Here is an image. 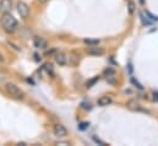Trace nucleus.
Segmentation results:
<instances>
[{
	"instance_id": "f257e3e1",
	"label": "nucleus",
	"mask_w": 158,
	"mask_h": 146,
	"mask_svg": "<svg viewBox=\"0 0 158 146\" xmlns=\"http://www.w3.org/2000/svg\"><path fill=\"white\" fill-rule=\"evenodd\" d=\"M0 24L2 26V28L9 32V33H12L17 30L19 27V24H17V20L10 14V12H4L1 19H0Z\"/></svg>"
},
{
	"instance_id": "f03ea898",
	"label": "nucleus",
	"mask_w": 158,
	"mask_h": 146,
	"mask_svg": "<svg viewBox=\"0 0 158 146\" xmlns=\"http://www.w3.org/2000/svg\"><path fill=\"white\" fill-rule=\"evenodd\" d=\"M5 90H6V92H7L11 97H14V98H16V100H22V98L25 97L23 91H22L19 86H16L15 84H11V82L6 84V85H5Z\"/></svg>"
},
{
	"instance_id": "7ed1b4c3",
	"label": "nucleus",
	"mask_w": 158,
	"mask_h": 146,
	"mask_svg": "<svg viewBox=\"0 0 158 146\" xmlns=\"http://www.w3.org/2000/svg\"><path fill=\"white\" fill-rule=\"evenodd\" d=\"M17 12L20 15V17L22 19H27L30 15V7L25 1H19L17 2Z\"/></svg>"
},
{
	"instance_id": "20e7f679",
	"label": "nucleus",
	"mask_w": 158,
	"mask_h": 146,
	"mask_svg": "<svg viewBox=\"0 0 158 146\" xmlns=\"http://www.w3.org/2000/svg\"><path fill=\"white\" fill-rule=\"evenodd\" d=\"M53 131H54V135H56L58 138H65L68 135L66 128L61 124H55L54 128H53Z\"/></svg>"
},
{
	"instance_id": "39448f33",
	"label": "nucleus",
	"mask_w": 158,
	"mask_h": 146,
	"mask_svg": "<svg viewBox=\"0 0 158 146\" xmlns=\"http://www.w3.org/2000/svg\"><path fill=\"white\" fill-rule=\"evenodd\" d=\"M87 53L89 55H93V57H98V55H102L104 52L102 48H98L97 45H92L89 48H87Z\"/></svg>"
},
{
	"instance_id": "423d86ee",
	"label": "nucleus",
	"mask_w": 158,
	"mask_h": 146,
	"mask_svg": "<svg viewBox=\"0 0 158 146\" xmlns=\"http://www.w3.org/2000/svg\"><path fill=\"white\" fill-rule=\"evenodd\" d=\"M33 45H35L36 48L43 49V48L47 47V41H45L44 38H42V37H35V39H33Z\"/></svg>"
},
{
	"instance_id": "0eeeda50",
	"label": "nucleus",
	"mask_w": 158,
	"mask_h": 146,
	"mask_svg": "<svg viewBox=\"0 0 158 146\" xmlns=\"http://www.w3.org/2000/svg\"><path fill=\"white\" fill-rule=\"evenodd\" d=\"M110 103H112V98L108 97V96H102V97H99V98L97 100V105L101 106V107H107V106H109Z\"/></svg>"
},
{
	"instance_id": "6e6552de",
	"label": "nucleus",
	"mask_w": 158,
	"mask_h": 146,
	"mask_svg": "<svg viewBox=\"0 0 158 146\" xmlns=\"http://www.w3.org/2000/svg\"><path fill=\"white\" fill-rule=\"evenodd\" d=\"M126 106H127V108H129V110H134V112L142 110V108H141V106H140V103H139L137 101H135V100H130V101H127Z\"/></svg>"
},
{
	"instance_id": "1a4fd4ad",
	"label": "nucleus",
	"mask_w": 158,
	"mask_h": 146,
	"mask_svg": "<svg viewBox=\"0 0 158 146\" xmlns=\"http://www.w3.org/2000/svg\"><path fill=\"white\" fill-rule=\"evenodd\" d=\"M55 63L59 65H65L66 64V55L64 53H58L55 55Z\"/></svg>"
},
{
	"instance_id": "9d476101",
	"label": "nucleus",
	"mask_w": 158,
	"mask_h": 146,
	"mask_svg": "<svg viewBox=\"0 0 158 146\" xmlns=\"http://www.w3.org/2000/svg\"><path fill=\"white\" fill-rule=\"evenodd\" d=\"M11 6H12V1L11 0H1L0 1V9L4 10V11L10 10Z\"/></svg>"
},
{
	"instance_id": "9b49d317",
	"label": "nucleus",
	"mask_w": 158,
	"mask_h": 146,
	"mask_svg": "<svg viewBox=\"0 0 158 146\" xmlns=\"http://www.w3.org/2000/svg\"><path fill=\"white\" fill-rule=\"evenodd\" d=\"M85 43L86 44H92V45H98L99 41H97V39H85Z\"/></svg>"
},
{
	"instance_id": "f8f14e48",
	"label": "nucleus",
	"mask_w": 158,
	"mask_h": 146,
	"mask_svg": "<svg viewBox=\"0 0 158 146\" xmlns=\"http://www.w3.org/2000/svg\"><path fill=\"white\" fill-rule=\"evenodd\" d=\"M134 10H135V4L132 1H129V11H130V14H132Z\"/></svg>"
},
{
	"instance_id": "ddd939ff",
	"label": "nucleus",
	"mask_w": 158,
	"mask_h": 146,
	"mask_svg": "<svg viewBox=\"0 0 158 146\" xmlns=\"http://www.w3.org/2000/svg\"><path fill=\"white\" fill-rule=\"evenodd\" d=\"M5 62V58H4V55L0 53V63H4Z\"/></svg>"
},
{
	"instance_id": "4468645a",
	"label": "nucleus",
	"mask_w": 158,
	"mask_h": 146,
	"mask_svg": "<svg viewBox=\"0 0 158 146\" xmlns=\"http://www.w3.org/2000/svg\"><path fill=\"white\" fill-rule=\"evenodd\" d=\"M40 2H45V1H48V0H40Z\"/></svg>"
}]
</instances>
